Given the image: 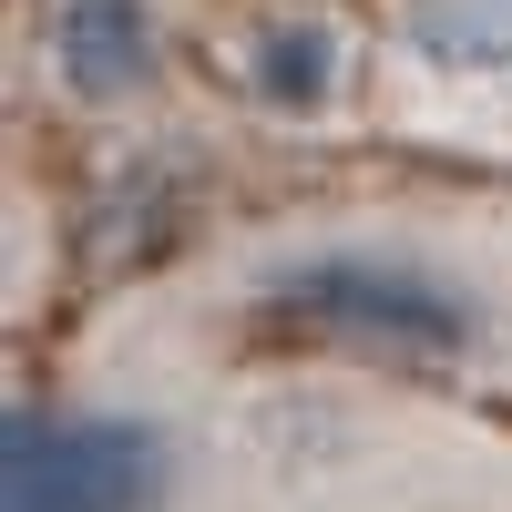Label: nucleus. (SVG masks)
<instances>
[{
    "instance_id": "obj_1",
    "label": "nucleus",
    "mask_w": 512,
    "mask_h": 512,
    "mask_svg": "<svg viewBox=\"0 0 512 512\" xmlns=\"http://www.w3.org/2000/svg\"><path fill=\"white\" fill-rule=\"evenodd\" d=\"M236 318L431 400H512V256L461 226L328 216L277 226L236 256Z\"/></svg>"
},
{
    "instance_id": "obj_5",
    "label": "nucleus",
    "mask_w": 512,
    "mask_h": 512,
    "mask_svg": "<svg viewBox=\"0 0 512 512\" xmlns=\"http://www.w3.org/2000/svg\"><path fill=\"white\" fill-rule=\"evenodd\" d=\"M31 52L62 103L134 113L144 93H164V0H41Z\"/></svg>"
},
{
    "instance_id": "obj_2",
    "label": "nucleus",
    "mask_w": 512,
    "mask_h": 512,
    "mask_svg": "<svg viewBox=\"0 0 512 512\" xmlns=\"http://www.w3.org/2000/svg\"><path fill=\"white\" fill-rule=\"evenodd\" d=\"M0 512H175L185 431L123 390H31L0 431Z\"/></svg>"
},
{
    "instance_id": "obj_4",
    "label": "nucleus",
    "mask_w": 512,
    "mask_h": 512,
    "mask_svg": "<svg viewBox=\"0 0 512 512\" xmlns=\"http://www.w3.org/2000/svg\"><path fill=\"white\" fill-rule=\"evenodd\" d=\"M216 72L267 123H338L379 93V41L328 0H246L216 31Z\"/></svg>"
},
{
    "instance_id": "obj_3",
    "label": "nucleus",
    "mask_w": 512,
    "mask_h": 512,
    "mask_svg": "<svg viewBox=\"0 0 512 512\" xmlns=\"http://www.w3.org/2000/svg\"><path fill=\"white\" fill-rule=\"evenodd\" d=\"M369 123L431 154L512 164V0H390Z\"/></svg>"
}]
</instances>
